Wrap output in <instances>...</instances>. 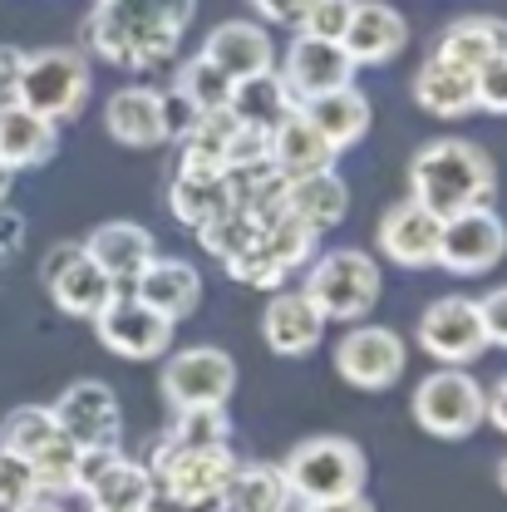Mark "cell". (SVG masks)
<instances>
[{
    "mask_svg": "<svg viewBox=\"0 0 507 512\" xmlns=\"http://www.w3.org/2000/svg\"><path fill=\"white\" fill-rule=\"evenodd\" d=\"M60 148V124L25 109L20 99H5L0 104V163L10 173H30V168H45Z\"/></svg>",
    "mask_w": 507,
    "mask_h": 512,
    "instance_id": "cell-20",
    "label": "cell"
},
{
    "mask_svg": "<svg viewBox=\"0 0 507 512\" xmlns=\"http://www.w3.org/2000/svg\"><path fill=\"white\" fill-rule=\"evenodd\" d=\"M45 291H50V301L60 306L64 316H79V320H94L119 296V286L109 281V271L94 256L84 252V242L55 247L45 256Z\"/></svg>",
    "mask_w": 507,
    "mask_h": 512,
    "instance_id": "cell-12",
    "label": "cell"
},
{
    "mask_svg": "<svg viewBox=\"0 0 507 512\" xmlns=\"http://www.w3.org/2000/svg\"><path fill=\"white\" fill-rule=\"evenodd\" d=\"M473 99L488 114H507V50L473 69Z\"/></svg>",
    "mask_w": 507,
    "mask_h": 512,
    "instance_id": "cell-43",
    "label": "cell"
},
{
    "mask_svg": "<svg viewBox=\"0 0 507 512\" xmlns=\"http://www.w3.org/2000/svg\"><path fill=\"white\" fill-rule=\"evenodd\" d=\"M439 227H444V217H434L424 202L404 197V202L384 207L380 227H375L380 256L394 261V266H409V271L434 266V261H439Z\"/></svg>",
    "mask_w": 507,
    "mask_h": 512,
    "instance_id": "cell-18",
    "label": "cell"
},
{
    "mask_svg": "<svg viewBox=\"0 0 507 512\" xmlns=\"http://www.w3.org/2000/svg\"><path fill=\"white\" fill-rule=\"evenodd\" d=\"M237 389V360L217 345H188L163 365V399L173 409H227Z\"/></svg>",
    "mask_w": 507,
    "mask_h": 512,
    "instance_id": "cell-9",
    "label": "cell"
},
{
    "mask_svg": "<svg viewBox=\"0 0 507 512\" xmlns=\"http://www.w3.org/2000/svg\"><path fill=\"white\" fill-rule=\"evenodd\" d=\"M311 301L320 306L325 320H345V325H360V320L375 311L380 301V261L360 247H340V252L316 256L306 286H301Z\"/></svg>",
    "mask_w": 507,
    "mask_h": 512,
    "instance_id": "cell-6",
    "label": "cell"
},
{
    "mask_svg": "<svg viewBox=\"0 0 507 512\" xmlns=\"http://www.w3.org/2000/svg\"><path fill=\"white\" fill-rule=\"evenodd\" d=\"M488 424H493L498 434H507V375L493 384V394H488Z\"/></svg>",
    "mask_w": 507,
    "mask_h": 512,
    "instance_id": "cell-50",
    "label": "cell"
},
{
    "mask_svg": "<svg viewBox=\"0 0 507 512\" xmlns=\"http://www.w3.org/2000/svg\"><path fill=\"white\" fill-rule=\"evenodd\" d=\"M104 133L119 148H158V143H168V133H163V94L148 89V84L114 89L109 104H104Z\"/></svg>",
    "mask_w": 507,
    "mask_h": 512,
    "instance_id": "cell-23",
    "label": "cell"
},
{
    "mask_svg": "<svg viewBox=\"0 0 507 512\" xmlns=\"http://www.w3.org/2000/svg\"><path fill=\"white\" fill-rule=\"evenodd\" d=\"M355 69H360V64L345 55L340 40H316V35H301V30H296V40L286 45V60H281L276 74H281V84L291 89V99L306 104V99H316V94L355 84Z\"/></svg>",
    "mask_w": 507,
    "mask_h": 512,
    "instance_id": "cell-16",
    "label": "cell"
},
{
    "mask_svg": "<svg viewBox=\"0 0 507 512\" xmlns=\"http://www.w3.org/2000/svg\"><path fill=\"white\" fill-rule=\"evenodd\" d=\"M10 188H15V173H10V168H5V163H0V202H5V197H10Z\"/></svg>",
    "mask_w": 507,
    "mask_h": 512,
    "instance_id": "cell-52",
    "label": "cell"
},
{
    "mask_svg": "<svg viewBox=\"0 0 507 512\" xmlns=\"http://www.w3.org/2000/svg\"><path fill=\"white\" fill-rule=\"evenodd\" d=\"M256 232H261V222H256L247 207H237V202H232L222 217H212V222H202V227H197L202 247H207L212 256H222V261H237V256L256 242Z\"/></svg>",
    "mask_w": 507,
    "mask_h": 512,
    "instance_id": "cell-37",
    "label": "cell"
},
{
    "mask_svg": "<svg viewBox=\"0 0 507 512\" xmlns=\"http://www.w3.org/2000/svg\"><path fill=\"white\" fill-rule=\"evenodd\" d=\"M320 232L306 227L296 212H276L271 222H261L256 242L237 261H227V271L242 281V286H281L296 266H306L316 256Z\"/></svg>",
    "mask_w": 507,
    "mask_h": 512,
    "instance_id": "cell-8",
    "label": "cell"
},
{
    "mask_svg": "<svg viewBox=\"0 0 507 512\" xmlns=\"http://www.w3.org/2000/svg\"><path fill=\"white\" fill-rule=\"evenodd\" d=\"M419 345L439 360V365H473L488 350L483 320H478V301L468 296H439L424 316H419Z\"/></svg>",
    "mask_w": 507,
    "mask_h": 512,
    "instance_id": "cell-17",
    "label": "cell"
},
{
    "mask_svg": "<svg viewBox=\"0 0 507 512\" xmlns=\"http://www.w3.org/2000/svg\"><path fill=\"white\" fill-rule=\"evenodd\" d=\"M35 468V483L45 498H60V493H79V463H84V448L74 444L69 434L50 439L35 458H25Z\"/></svg>",
    "mask_w": 507,
    "mask_h": 512,
    "instance_id": "cell-36",
    "label": "cell"
},
{
    "mask_svg": "<svg viewBox=\"0 0 507 512\" xmlns=\"http://www.w3.org/2000/svg\"><path fill=\"white\" fill-rule=\"evenodd\" d=\"M10 512H64V508L55 503V498H45V493H40V498H30V503H20V508H10Z\"/></svg>",
    "mask_w": 507,
    "mask_h": 512,
    "instance_id": "cell-51",
    "label": "cell"
},
{
    "mask_svg": "<svg viewBox=\"0 0 507 512\" xmlns=\"http://www.w3.org/2000/svg\"><path fill=\"white\" fill-rule=\"evenodd\" d=\"M286 212H296L306 227L325 232V227H335L350 212V192L330 168H320V173H306V178L286 183Z\"/></svg>",
    "mask_w": 507,
    "mask_h": 512,
    "instance_id": "cell-31",
    "label": "cell"
},
{
    "mask_svg": "<svg viewBox=\"0 0 507 512\" xmlns=\"http://www.w3.org/2000/svg\"><path fill=\"white\" fill-rule=\"evenodd\" d=\"M60 434L64 429L50 404H20V409H10L5 424H0V448H10V453H20V458H35L40 448L50 444V439H60Z\"/></svg>",
    "mask_w": 507,
    "mask_h": 512,
    "instance_id": "cell-35",
    "label": "cell"
},
{
    "mask_svg": "<svg viewBox=\"0 0 507 512\" xmlns=\"http://www.w3.org/2000/svg\"><path fill=\"white\" fill-rule=\"evenodd\" d=\"M414 99L419 109H429L434 119H468L478 114V99H473V74L468 69H453L444 60H424L419 79H414Z\"/></svg>",
    "mask_w": 507,
    "mask_h": 512,
    "instance_id": "cell-30",
    "label": "cell"
},
{
    "mask_svg": "<svg viewBox=\"0 0 507 512\" xmlns=\"http://www.w3.org/2000/svg\"><path fill=\"white\" fill-rule=\"evenodd\" d=\"M330 320L320 316V306L306 291H276L261 311V335L276 355H311L320 345Z\"/></svg>",
    "mask_w": 507,
    "mask_h": 512,
    "instance_id": "cell-22",
    "label": "cell"
},
{
    "mask_svg": "<svg viewBox=\"0 0 507 512\" xmlns=\"http://www.w3.org/2000/svg\"><path fill=\"white\" fill-rule=\"evenodd\" d=\"M478 320H483L488 345H503V350H507V286L488 291V296L478 301Z\"/></svg>",
    "mask_w": 507,
    "mask_h": 512,
    "instance_id": "cell-44",
    "label": "cell"
},
{
    "mask_svg": "<svg viewBox=\"0 0 507 512\" xmlns=\"http://www.w3.org/2000/svg\"><path fill=\"white\" fill-rule=\"evenodd\" d=\"M301 109H306V119L320 128V138L335 148V158H340L345 148H355V143L370 133V119H375V114H370V99H365L355 84L316 94V99H306Z\"/></svg>",
    "mask_w": 507,
    "mask_h": 512,
    "instance_id": "cell-27",
    "label": "cell"
},
{
    "mask_svg": "<svg viewBox=\"0 0 507 512\" xmlns=\"http://www.w3.org/2000/svg\"><path fill=\"white\" fill-rule=\"evenodd\" d=\"M20 64H25V50H15V45H0V104H5V99H15Z\"/></svg>",
    "mask_w": 507,
    "mask_h": 512,
    "instance_id": "cell-48",
    "label": "cell"
},
{
    "mask_svg": "<svg viewBox=\"0 0 507 512\" xmlns=\"http://www.w3.org/2000/svg\"><path fill=\"white\" fill-rule=\"evenodd\" d=\"M281 478L291 488V498L301 503H325V498H345V493H365L370 463L360 444L340 439V434H316L306 444H296L281 463Z\"/></svg>",
    "mask_w": 507,
    "mask_h": 512,
    "instance_id": "cell-5",
    "label": "cell"
},
{
    "mask_svg": "<svg viewBox=\"0 0 507 512\" xmlns=\"http://www.w3.org/2000/svg\"><path fill=\"white\" fill-rule=\"evenodd\" d=\"M197 55L217 64L232 84L247 79V74H261V69H276V45H271V35H266L261 25H252V20H227V25H217V30L202 40Z\"/></svg>",
    "mask_w": 507,
    "mask_h": 512,
    "instance_id": "cell-24",
    "label": "cell"
},
{
    "mask_svg": "<svg viewBox=\"0 0 507 512\" xmlns=\"http://www.w3.org/2000/svg\"><path fill=\"white\" fill-rule=\"evenodd\" d=\"M409 197L424 202L434 217H453L463 207H488L498 192V168L478 143L463 138H439L429 148H419V158L409 163Z\"/></svg>",
    "mask_w": 507,
    "mask_h": 512,
    "instance_id": "cell-2",
    "label": "cell"
},
{
    "mask_svg": "<svg viewBox=\"0 0 507 512\" xmlns=\"http://www.w3.org/2000/svg\"><path fill=\"white\" fill-rule=\"evenodd\" d=\"M414 419L434 439H468L478 424H488V389L463 365H444L414 389Z\"/></svg>",
    "mask_w": 507,
    "mask_h": 512,
    "instance_id": "cell-7",
    "label": "cell"
},
{
    "mask_svg": "<svg viewBox=\"0 0 507 512\" xmlns=\"http://www.w3.org/2000/svg\"><path fill=\"white\" fill-rule=\"evenodd\" d=\"M232 133H237L232 109L197 114V124L178 138V143H183V168H217V173H227V148H232Z\"/></svg>",
    "mask_w": 507,
    "mask_h": 512,
    "instance_id": "cell-34",
    "label": "cell"
},
{
    "mask_svg": "<svg viewBox=\"0 0 507 512\" xmlns=\"http://www.w3.org/2000/svg\"><path fill=\"white\" fill-rule=\"evenodd\" d=\"M94 94V69L79 50L69 45H50V50H30L20 64V79H15V99L55 124H69L84 114Z\"/></svg>",
    "mask_w": 507,
    "mask_h": 512,
    "instance_id": "cell-4",
    "label": "cell"
},
{
    "mask_svg": "<svg viewBox=\"0 0 507 512\" xmlns=\"http://www.w3.org/2000/svg\"><path fill=\"white\" fill-rule=\"evenodd\" d=\"M227 512H286L291 508V488L281 478V468L271 463H237L227 493H222Z\"/></svg>",
    "mask_w": 507,
    "mask_h": 512,
    "instance_id": "cell-33",
    "label": "cell"
},
{
    "mask_svg": "<svg viewBox=\"0 0 507 512\" xmlns=\"http://www.w3.org/2000/svg\"><path fill=\"white\" fill-rule=\"evenodd\" d=\"M503 50H507V20H498V15H463V20H453L444 35H439L434 60L473 74L478 64H488L493 55H503Z\"/></svg>",
    "mask_w": 507,
    "mask_h": 512,
    "instance_id": "cell-28",
    "label": "cell"
},
{
    "mask_svg": "<svg viewBox=\"0 0 507 512\" xmlns=\"http://www.w3.org/2000/svg\"><path fill=\"white\" fill-rule=\"evenodd\" d=\"M79 493L89 498L94 512H143L158 498L148 463H133L124 453H84Z\"/></svg>",
    "mask_w": 507,
    "mask_h": 512,
    "instance_id": "cell-15",
    "label": "cell"
},
{
    "mask_svg": "<svg viewBox=\"0 0 507 512\" xmlns=\"http://www.w3.org/2000/svg\"><path fill=\"white\" fill-rule=\"evenodd\" d=\"M256 15L271 25H301V15L311 10V0H252Z\"/></svg>",
    "mask_w": 507,
    "mask_h": 512,
    "instance_id": "cell-47",
    "label": "cell"
},
{
    "mask_svg": "<svg viewBox=\"0 0 507 512\" xmlns=\"http://www.w3.org/2000/svg\"><path fill=\"white\" fill-rule=\"evenodd\" d=\"M227 439H232L227 409H173L168 444H178V448H222Z\"/></svg>",
    "mask_w": 507,
    "mask_h": 512,
    "instance_id": "cell-39",
    "label": "cell"
},
{
    "mask_svg": "<svg viewBox=\"0 0 507 512\" xmlns=\"http://www.w3.org/2000/svg\"><path fill=\"white\" fill-rule=\"evenodd\" d=\"M20 247H25V217H20L15 207H5V202H0V266H5V261H15Z\"/></svg>",
    "mask_w": 507,
    "mask_h": 512,
    "instance_id": "cell-46",
    "label": "cell"
},
{
    "mask_svg": "<svg viewBox=\"0 0 507 512\" xmlns=\"http://www.w3.org/2000/svg\"><path fill=\"white\" fill-rule=\"evenodd\" d=\"M330 163H335V148L320 138V128L306 119L301 104L271 128V168L281 178H306V173H320Z\"/></svg>",
    "mask_w": 507,
    "mask_h": 512,
    "instance_id": "cell-26",
    "label": "cell"
},
{
    "mask_svg": "<svg viewBox=\"0 0 507 512\" xmlns=\"http://www.w3.org/2000/svg\"><path fill=\"white\" fill-rule=\"evenodd\" d=\"M227 109H232V119H237V124L276 128L291 109H296V99H291V89L281 84V74H276V69H261V74H247V79H237V84H232Z\"/></svg>",
    "mask_w": 507,
    "mask_h": 512,
    "instance_id": "cell-32",
    "label": "cell"
},
{
    "mask_svg": "<svg viewBox=\"0 0 507 512\" xmlns=\"http://www.w3.org/2000/svg\"><path fill=\"white\" fill-rule=\"evenodd\" d=\"M148 473H153V488H158L163 503H173L183 512H207V508H222V493H227V483L237 473V458H232L227 444L178 448L163 439L158 453H153V463H148Z\"/></svg>",
    "mask_w": 507,
    "mask_h": 512,
    "instance_id": "cell-3",
    "label": "cell"
},
{
    "mask_svg": "<svg viewBox=\"0 0 507 512\" xmlns=\"http://www.w3.org/2000/svg\"><path fill=\"white\" fill-rule=\"evenodd\" d=\"M50 409H55L60 429L84 453H119L124 409H119V394L104 380H74Z\"/></svg>",
    "mask_w": 507,
    "mask_h": 512,
    "instance_id": "cell-10",
    "label": "cell"
},
{
    "mask_svg": "<svg viewBox=\"0 0 507 512\" xmlns=\"http://www.w3.org/2000/svg\"><path fill=\"white\" fill-rule=\"evenodd\" d=\"M99 340L119 355V360H158L168 345H173V320L158 316L153 306H143L133 291H119L99 316H94Z\"/></svg>",
    "mask_w": 507,
    "mask_h": 512,
    "instance_id": "cell-14",
    "label": "cell"
},
{
    "mask_svg": "<svg viewBox=\"0 0 507 512\" xmlns=\"http://www.w3.org/2000/svg\"><path fill=\"white\" fill-rule=\"evenodd\" d=\"M271 168V128H256V124H237L232 133V148H227V173H261Z\"/></svg>",
    "mask_w": 507,
    "mask_h": 512,
    "instance_id": "cell-40",
    "label": "cell"
},
{
    "mask_svg": "<svg viewBox=\"0 0 507 512\" xmlns=\"http://www.w3.org/2000/svg\"><path fill=\"white\" fill-rule=\"evenodd\" d=\"M335 370L355 389H389L409 370V345L389 325H355L335 345Z\"/></svg>",
    "mask_w": 507,
    "mask_h": 512,
    "instance_id": "cell-13",
    "label": "cell"
},
{
    "mask_svg": "<svg viewBox=\"0 0 507 512\" xmlns=\"http://www.w3.org/2000/svg\"><path fill=\"white\" fill-rule=\"evenodd\" d=\"M355 15V0H311V10L301 15V35H316V40H340L345 25Z\"/></svg>",
    "mask_w": 507,
    "mask_h": 512,
    "instance_id": "cell-42",
    "label": "cell"
},
{
    "mask_svg": "<svg viewBox=\"0 0 507 512\" xmlns=\"http://www.w3.org/2000/svg\"><path fill=\"white\" fill-rule=\"evenodd\" d=\"M192 124H197V109L183 99V89L173 84V89L163 94V133H168V138H183Z\"/></svg>",
    "mask_w": 507,
    "mask_h": 512,
    "instance_id": "cell-45",
    "label": "cell"
},
{
    "mask_svg": "<svg viewBox=\"0 0 507 512\" xmlns=\"http://www.w3.org/2000/svg\"><path fill=\"white\" fill-rule=\"evenodd\" d=\"M30 498H40L35 468H30V463H25L20 453L0 448V512L20 508V503H30Z\"/></svg>",
    "mask_w": 507,
    "mask_h": 512,
    "instance_id": "cell-41",
    "label": "cell"
},
{
    "mask_svg": "<svg viewBox=\"0 0 507 512\" xmlns=\"http://www.w3.org/2000/svg\"><path fill=\"white\" fill-rule=\"evenodd\" d=\"M84 252L94 256V261L109 271V281L124 291V286L138 281V271L158 256V242H153V232L138 227V222H104V227H94V232L84 237Z\"/></svg>",
    "mask_w": 507,
    "mask_h": 512,
    "instance_id": "cell-25",
    "label": "cell"
},
{
    "mask_svg": "<svg viewBox=\"0 0 507 512\" xmlns=\"http://www.w3.org/2000/svg\"><path fill=\"white\" fill-rule=\"evenodd\" d=\"M286 512H291V508H286Z\"/></svg>",
    "mask_w": 507,
    "mask_h": 512,
    "instance_id": "cell-55",
    "label": "cell"
},
{
    "mask_svg": "<svg viewBox=\"0 0 507 512\" xmlns=\"http://www.w3.org/2000/svg\"><path fill=\"white\" fill-rule=\"evenodd\" d=\"M498 483H503V493H507V458H503V468H498Z\"/></svg>",
    "mask_w": 507,
    "mask_h": 512,
    "instance_id": "cell-53",
    "label": "cell"
},
{
    "mask_svg": "<svg viewBox=\"0 0 507 512\" xmlns=\"http://www.w3.org/2000/svg\"><path fill=\"white\" fill-rule=\"evenodd\" d=\"M507 256V222L493 207H463L439 227V261L453 276H483Z\"/></svg>",
    "mask_w": 507,
    "mask_h": 512,
    "instance_id": "cell-11",
    "label": "cell"
},
{
    "mask_svg": "<svg viewBox=\"0 0 507 512\" xmlns=\"http://www.w3.org/2000/svg\"><path fill=\"white\" fill-rule=\"evenodd\" d=\"M306 512H375L365 493H345V498H325V503H306Z\"/></svg>",
    "mask_w": 507,
    "mask_h": 512,
    "instance_id": "cell-49",
    "label": "cell"
},
{
    "mask_svg": "<svg viewBox=\"0 0 507 512\" xmlns=\"http://www.w3.org/2000/svg\"><path fill=\"white\" fill-rule=\"evenodd\" d=\"M340 45H345V55L355 64H389L404 55L409 25H404V15H399L394 5H384V0H355V15H350Z\"/></svg>",
    "mask_w": 507,
    "mask_h": 512,
    "instance_id": "cell-21",
    "label": "cell"
},
{
    "mask_svg": "<svg viewBox=\"0 0 507 512\" xmlns=\"http://www.w3.org/2000/svg\"><path fill=\"white\" fill-rule=\"evenodd\" d=\"M94 5H99V0H94Z\"/></svg>",
    "mask_w": 507,
    "mask_h": 512,
    "instance_id": "cell-54",
    "label": "cell"
},
{
    "mask_svg": "<svg viewBox=\"0 0 507 512\" xmlns=\"http://www.w3.org/2000/svg\"><path fill=\"white\" fill-rule=\"evenodd\" d=\"M178 89H183V99H188L197 114H217V109H227V99H232V79L212 60H202V55H192V60L178 69Z\"/></svg>",
    "mask_w": 507,
    "mask_h": 512,
    "instance_id": "cell-38",
    "label": "cell"
},
{
    "mask_svg": "<svg viewBox=\"0 0 507 512\" xmlns=\"http://www.w3.org/2000/svg\"><path fill=\"white\" fill-rule=\"evenodd\" d=\"M128 291H133L143 306H153L158 316H168L173 325L188 320L192 311L202 306V276H197V266L183 261V256H153Z\"/></svg>",
    "mask_w": 507,
    "mask_h": 512,
    "instance_id": "cell-19",
    "label": "cell"
},
{
    "mask_svg": "<svg viewBox=\"0 0 507 512\" xmlns=\"http://www.w3.org/2000/svg\"><path fill=\"white\" fill-rule=\"evenodd\" d=\"M168 207L183 227H202L232 207V178L217 168H178L168 188Z\"/></svg>",
    "mask_w": 507,
    "mask_h": 512,
    "instance_id": "cell-29",
    "label": "cell"
},
{
    "mask_svg": "<svg viewBox=\"0 0 507 512\" xmlns=\"http://www.w3.org/2000/svg\"><path fill=\"white\" fill-rule=\"evenodd\" d=\"M197 0H99L84 20V45L104 64L158 69L178 55Z\"/></svg>",
    "mask_w": 507,
    "mask_h": 512,
    "instance_id": "cell-1",
    "label": "cell"
}]
</instances>
